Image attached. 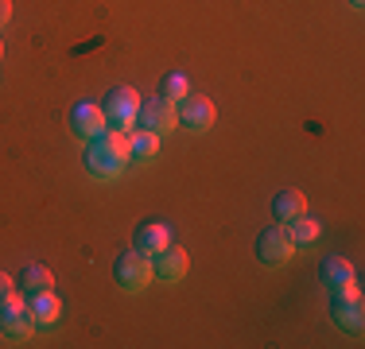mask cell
<instances>
[{
    "mask_svg": "<svg viewBox=\"0 0 365 349\" xmlns=\"http://www.w3.org/2000/svg\"><path fill=\"white\" fill-rule=\"evenodd\" d=\"M128 167V132L120 128H106L98 140L86 144V171L101 182L120 179V171Z\"/></svg>",
    "mask_w": 365,
    "mask_h": 349,
    "instance_id": "obj_1",
    "label": "cell"
},
{
    "mask_svg": "<svg viewBox=\"0 0 365 349\" xmlns=\"http://www.w3.org/2000/svg\"><path fill=\"white\" fill-rule=\"evenodd\" d=\"M113 279H117L120 291L128 295H140L148 283L155 279V268H152V256H144L140 249H128L117 256V264H113Z\"/></svg>",
    "mask_w": 365,
    "mask_h": 349,
    "instance_id": "obj_2",
    "label": "cell"
},
{
    "mask_svg": "<svg viewBox=\"0 0 365 349\" xmlns=\"http://www.w3.org/2000/svg\"><path fill=\"white\" fill-rule=\"evenodd\" d=\"M0 326H4V338H16V342H24V338L36 334V318H31V307H28V295L24 291H8L0 295Z\"/></svg>",
    "mask_w": 365,
    "mask_h": 349,
    "instance_id": "obj_3",
    "label": "cell"
},
{
    "mask_svg": "<svg viewBox=\"0 0 365 349\" xmlns=\"http://www.w3.org/2000/svg\"><path fill=\"white\" fill-rule=\"evenodd\" d=\"M330 322L346 334H358L365 314H361V291H358V279L354 283L334 287V299H330Z\"/></svg>",
    "mask_w": 365,
    "mask_h": 349,
    "instance_id": "obj_4",
    "label": "cell"
},
{
    "mask_svg": "<svg viewBox=\"0 0 365 349\" xmlns=\"http://www.w3.org/2000/svg\"><path fill=\"white\" fill-rule=\"evenodd\" d=\"M295 252H299V244L292 241L288 225H280V222L268 225V229L257 237V260H260V264H268V268H284Z\"/></svg>",
    "mask_w": 365,
    "mask_h": 349,
    "instance_id": "obj_5",
    "label": "cell"
},
{
    "mask_svg": "<svg viewBox=\"0 0 365 349\" xmlns=\"http://www.w3.org/2000/svg\"><path fill=\"white\" fill-rule=\"evenodd\" d=\"M101 113H106L109 128H120V132H133L136 128V117H140V98H136V90H113L106 105H101Z\"/></svg>",
    "mask_w": 365,
    "mask_h": 349,
    "instance_id": "obj_6",
    "label": "cell"
},
{
    "mask_svg": "<svg viewBox=\"0 0 365 349\" xmlns=\"http://www.w3.org/2000/svg\"><path fill=\"white\" fill-rule=\"evenodd\" d=\"M136 128H148L155 136H171L179 128V109L163 98H152V101H140V117H136Z\"/></svg>",
    "mask_w": 365,
    "mask_h": 349,
    "instance_id": "obj_7",
    "label": "cell"
},
{
    "mask_svg": "<svg viewBox=\"0 0 365 349\" xmlns=\"http://www.w3.org/2000/svg\"><path fill=\"white\" fill-rule=\"evenodd\" d=\"M175 109H179V128H187V132H195V136L214 125V101L202 98V93H187Z\"/></svg>",
    "mask_w": 365,
    "mask_h": 349,
    "instance_id": "obj_8",
    "label": "cell"
},
{
    "mask_svg": "<svg viewBox=\"0 0 365 349\" xmlns=\"http://www.w3.org/2000/svg\"><path fill=\"white\" fill-rule=\"evenodd\" d=\"M109 128V120H106V113H101V105H93V101H82V105H74L71 109V132L78 140H98L101 132Z\"/></svg>",
    "mask_w": 365,
    "mask_h": 349,
    "instance_id": "obj_9",
    "label": "cell"
},
{
    "mask_svg": "<svg viewBox=\"0 0 365 349\" xmlns=\"http://www.w3.org/2000/svg\"><path fill=\"white\" fill-rule=\"evenodd\" d=\"M152 268H155V276H160L163 283H179V279H187L190 256H187V249H179V244H168V249H160L152 256Z\"/></svg>",
    "mask_w": 365,
    "mask_h": 349,
    "instance_id": "obj_10",
    "label": "cell"
},
{
    "mask_svg": "<svg viewBox=\"0 0 365 349\" xmlns=\"http://www.w3.org/2000/svg\"><path fill=\"white\" fill-rule=\"evenodd\" d=\"M160 160V136L148 132V128H133L128 132V163L136 167H148V163Z\"/></svg>",
    "mask_w": 365,
    "mask_h": 349,
    "instance_id": "obj_11",
    "label": "cell"
},
{
    "mask_svg": "<svg viewBox=\"0 0 365 349\" xmlns=\"http://www.w3.org/2000/svg\"><path fill=\"white\" fill-rule=\"evenodd\" d=\"M168 244H171V229L163 222H144L133 237V249H140L144 256H155V252L168 249Z\"/></svg>",
    "mask_w": 365,
    "mask_h": 349,
    "instance_id": "obj_12",
    "label": "cell"
},
{
    "mask_svg": "<svg viewBox=\"0 0 365 349\" xmlns=\"http://www.w3.org/2000/svg\"><path fill=\"white\" fill-rule=\"evenodd\" d=\"M28 307H31V318H36V326H55L58 314H63V303H58L55 291H39V295H28Z\"/></svg>",
    "mask_w": 365,
    "mask_h": 349,
    "instance_id": "obj_13",
    "label": "cell"
},
{
    "mask_svg": "<svg viewBox=\"0 0 365 349\" xmlns=\"http://www.w3.org/2000/svg\"><path fill=\"white\" fill-rule=\"evenodd\" d=\"M303 214H307V202H303L299 190H280V194L272 198V217L280 225H292L295 217H303Z\"/></svg>",
    "mask_w": 365,
    "mask_h": 349,
    "instance_id": "obj_14",
    "label": "cell"
},
{
    "mask_svg": "<svg viewBox=\"0 0 365 349\" xmlns=\"http://www.w3.org/2000/svg\"><path fill=\"white\" fill-rule=\"evenodd\" d=\"M319 276H323V283L334 291V287H342V283H354V264L346 256H338V252H330V256L323 260V268H319Z\"/></svg>",
    "mask_w": 365,
    "mask_h": 349,
    "instance_id": "obj_15",
    "label": "cell"
},
{
    "mask_svg": "<svg viewBox=\"0 0 365 349\" xmlns=\"http://www.w3.org/2000/svg\"><path fill=\"white\" fill-rule=\"evenodd\" d=\"M20 291L24 295H39V291H55V276H51V268L43 264H28L20 276Z\"/></svg>",
    "mask_w": 365,
    "mask_h": 349,
    "instance_id": "obj_16",
    "label": "cell"
},
{
    "mask_svg": "<svg viewBox=\"0 0 365 349\" xmlns=\"http://www.w3.org/2000/svg\"><path fill=\"white\" fill-rule=\"evenodd\" d=\"M288 233H292V241H295V244H315L323 229H319V222H315V217H307V214H303V217H295V222L288 225Z\"/></svg>",
    "mask_w": 365,
    "mask_h": 349,
    "instance_id": "obj_17",
    "label": "cell"
},
{
    "mask_svg": "<svg viewBox=\"0 0 365 349\" xmlns=\"http://www.w3.org/2000/svg\"><path fill=\"white\" fill-rule=\"evenodd\" d=\"M190 93V82H187V74H168L160 82V98L163 101H171V105H179L182 98Z\"/></svg>",
    "mask_w": 365,
    "mask_h": 349,
    "instance_id": "obj_18",
    "label": "cell"
},
{
    "mask_svg": "<svg viewBox=\"0 0 365 349\" xmlns=\"http://www.w3.org/2000/svg\"><path fill=\"white\" fill-rule=\"evenodd\" d=\"M12 20V0H0V28Z\"/></svg>",
    "mask_w": 365,
    "mask_h": 349,
    "instance_id": "obj_19",
    "label": "cell"
},
{
    "mask_svg": "<svg viewBox=\"0 0 365 349\" xmlns=\"http://www.w3.org/2000/svg\"><path fill=\"white\" fill-rule=\"evenodd\" d=\"M12 287H16V283H12V276H4V272H0V295H8Z\"/></svg>",
    "mask_w": 365,
    "mask_h": 349,
    "instance_id": "obj_20",
    "label": "cell"
},
{
    "mask_svg": "<svg viewBox=\"0 0 365 349\" xmlns=\"http://www.w3.org/2000/svg\"><path fill=\"white\" fill-rule=\"evenodd\" d=\"M350 4H354V8H361V4H365V0H350Z\"/></svg>",
    "mask_w": 365,
    "mask_h": 349,
    "instance_id": "obj_21",
    "label": "cell"
},
{
    "mask_svg": "<svg viewBox=\"0 0 365 349\" xmlns=\"http://www.w3.org/2000/svg\"><path fill=\"white\" fill-rule=\"evenodd\" d=\"M0 58H4V39H0Z\"/></svg>",
    "mask_w": 365,
    "mask_h": 349,
    "instance_id": "obj_22",
    "label": "cell"
},
{
    "mask_svg": "<svg viewBox=\"0 0 365 349\" xmlns=\"http://www.w3.org/2000/svg\"><path fill=\"white\" fill-rule=\"evenodd\" d=\"M0 338H4V326H0Z\"/></svg>",
    "mask_w": 365,
    "mask_h": 349,
    "instance_id": "obj_23",
    "label": "cell"
}]
</instances>
